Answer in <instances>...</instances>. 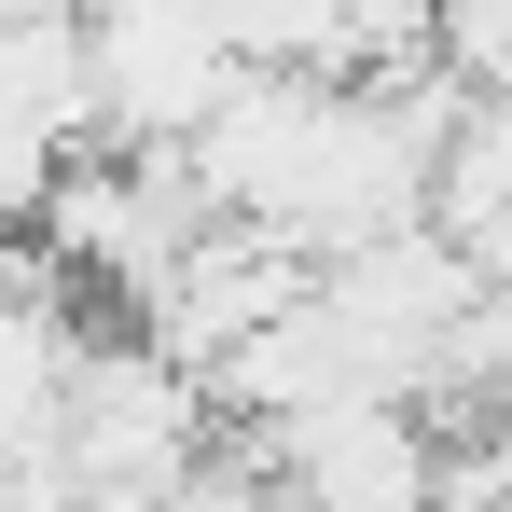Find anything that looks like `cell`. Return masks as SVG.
I'll use <instances>...</instances> for the list:
<instances>
[{"label":"cell","instance_id":"1","mask_svg":"<svg viewBox=\"0 0 512 512\" xmlns=\"http://www.w3.org/2000/svg\"><path fill=\"white\" fill-rule=\"evenodd\" d=\"M97 139V70L84 28L56 14H0V208H42Z\"/></svg>","mask_w":512,"mask_h":512}]
</instances>
